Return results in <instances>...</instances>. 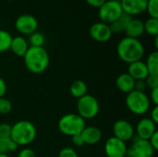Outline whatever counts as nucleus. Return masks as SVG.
<instances>
[{"label": "nucleus", "instance_id": "423d86ee", "mask_svg": "<svg viewBox=\"0 0 158 157\" xmlns=\"http://www.w3.org/2000/svg\"><path fill=\"white\" fill-rule=\"evenodd\" d=\"M76 108L78 115L85 120L94 118L99 113L100 105L98 100L94 96L87 93L77 99Z\"/></svg>", "mask_w": 158, "mask_h": 157}, {"label": "nucleus", "instance_id": "58836bf2", "mask_svg": "<svg viewBox=\"0 0 158 157\" xmlns=\"http://www.w3.org/2000/svg\"><path fill=\"white\" fill-rule=\"evenodd\" d=\"M6 90H7V86L6 81L0 77V98L4 97L5 94L6 93Z\"/></svg>", "mask_w": 158, "mask_h": 157}, {"label": "nucleus", "instance_id": "6e6552de", "mask_svg": "<svg viewBox=\"0 0 158 157\" xmlns=\"http://www.w3.org/2000/svg\"><path fill=\"white\" fill-rule=\"evenodd\" d=\"M155 152L148 141L135 137L133 138L132 143L128 148L126 157H153Z\"/></svg>", "mask_w": 158, "mask_h": 157}, {"label": "nucleus", "instance_id": "2f4dec72", "mask_svg": "<svg viewBox=\"0 0 158 157\" xmlns=\"http://www.w3.org/2000/svg\"><path fill=\"white\" fill-rule=\"evenodd\" d=\"M17 157H36V155H35L34 151H32L31 149L24 148L19 152Z\"/></svg>", "mask_w": 158, "mask_h": 157}, {"label": "nucleus", "instance_id": "f3484780", "mask_svg": "<svg viewBox=\"0 0 158 157\" xmlns=\"http://www.w3.org/2000/svg\"><path fill=\"white\" fill-rule=\"evenodd\" d=\"M124 32L127 37L139 39L144 33L143 21L138 19H132L127 25Z\"/></svg>", "mask_w": 158, "mask_h": 157}, {"label": "nucleus", "instance_id": "c9c22d12", "mask_svg": "<svg viewBox=\"0 0 158 157\" xmlns=\"http://www.w3.org/2000/svg\"><path fill=\"white\" fill-rule=\"evenodd\" d=\"M149 99L154 104V105H158V88H155L151 90Z\"/></svg>", "mask_w": 158, "mask_h": 157}, {"label": "nucleus", "instance_id": "9b49d317", "mask_svg": "<svg viewBox=\"0 0 158 157\" xmlns=\"http://www.w3.org/2000/svg\"><path fill=\"white\" fill-rule=\"evenodd\" d=\"M127 143L116 137H110L105 143V154L107 157H126Z\"/></svg>", "mask_w": 158, "mask_h": 157}, {"label": "nucleus", "instance_id": "f257e3e1", "mask_svg": "<svg viewBox=\"0 0 158 157\" xmlns=\"http://www.w3.org/2000/svg\"><path fill=\"white\" fill-rule=\"evenodd\" d=\"M117 54L120 60L127 64L142 60L144 55V46L139 39L124 37L117 45Z\"/></svg>", "mask_w": 158, "mask_h": 157}, {"label": "nucleus", "instance_id": "c756f323", "mask_svg": "<svg viewBox=\"0 0 158 157\" xmlns=\"http://www.w3.org/2000/svg\"><path fill=\"white\" fill-rule=\"evenodd\" d=\"M147 88H149L150 90L158 88V75H148L147 78L144 80Z\"/></svg>", "mask_w": 158, "mask_h": 157}, {"label": "nucleus", "instance_id": "393cba45", "mask_svg": "<svg viewBox=\"0 0 158 157\" xmlns=\"http://www.w3.org/2000/svg\"><path fill=\"white\" fill-rule=\"evenodd\" d=\"M12 38V35L8 31L0 30V53H4L9 50Z\"/></svg>", "mask_w": 158, "mask_h": 157}, {"label": "nucleus", "instance_id": "4468645a", "mask_svg": "<svg viewBox=\"0 0 158 157\" xmlns=\"http://www.w3.org/2000/svg\"><path fill=\"white\" fill-rule=\"evenodd\" d=\"M156 125L150 118H142L136 126V133L137 137L143 140L148 141L152 135L157 130Z\"/></svg>", "mask_w": 158, "mask_h": 157}, {"label": "nucleus", "instance_id": "dca6fc26", "mask_svg": "<svg viewBox=\"0 0 158 157\" xmlns=\"http://www.w3.org/2000/svg\"><path fill=\"white\" fill-rule=\"evenodd\" d=\"M81 136L84 142V144L94 145L98 143L102 139V131L95 126L85 127L81 132Z\"/></svg>", "mask_w": 158, "mask_h": 157}, {"label": "nucleus", "instance_id": "4c0bfd02", "mask_svg": "<svg viewBox=\"0 0 158 157\" xmlns=\"http://www.w3.org/2000/svg\"><path fill=\"white\" fill-rule=\"evenodd\" d=\"M150 118L156 123H158V105H154L153 108H151V117Z\"/></svg>", "mask_w": 158, "mask_h": 157}, {"label": "nucleus", "instance_id": "f03ea898", "mask_svg": "<svg viewBox=\"0 0 158 157\" xmlns=\"http://www.w3.org/2000/svg\"><path fill=\"white\" fill-rule=\"evenodd\" d=\"M23 60L25 67L30 72L33 74H41L47 69L50 57L47 50L44 46H30L26 54L23 56Z\"/></svg>", "mask_w": 158, "mask_h": 157}, {"label": "nucleus", "instance_id": "f704fd0d", "mask_svg": "<svg viewBox=\"0 0 158 157\" xmlns=\"http://www.w3.org/2000/svg\"><path fill=\"white\" fill-rule=\"evenodd\" d=\"M147 89V86H146V83H145V81L144 80H142V81H135V87H134V90L136 91H139V92H143Z\"/></svg>", "mask_w": 158, "mask_h": 157}, {"label": "nucleus", "instance_id": "9d476101", "mask_svg": "<svg viewBox=\"0 0 158 157\" xmlns=\"http://www.w3.org/2000/svg\"><path fill=\"white\" fill-rule=\"evenodd\" d=\"M114 137L127 143L132 140L135 136L134 127L126 119H118L112 128Z\"/></svg>", "mask_w": 158, "mask_h": 157}, {"label": "nucleus", "instance_id": "20e7f679", "mask_svg": "<svg viewBox=\"0 0 158 157\" xmlns=\"http://www.w3.org/2000/svg\"><path fill=\"white\" fill-rule=\"evenodd\" d=\"M125 104L127 108L132 114L137 116H143L146 114L151 107V101L149 96L145 93L136 90L127 93Z\"/></svg>", "mask_w": 158, "mask_h": 157}, {"label": "nucleus", "instance_id": "a19ab883", "mask_svg": "<svg viewBox=\"0 0 158 157\" xmlns=\"http://www.w3.org/2000/svg\"><path fill=\"white\" fill-rule=\"evenodd\" d=\"M6 1H13V0H6Z\"/></svg>", "mask_w": 158, "mask_h": 157}, {"label": "nucleus", "instance_id": "473e14b6", "mask_svg": "<svg viewBox=\"0 0 158 157\" xmlns=\"http://www.w3.org/2000/svg\"><path fill=\"white\" fill-rule=\"evenodd\" d=\"M71 141L74 146L76 147H81L84 145V142L82 140V137L81 136V134H77L71 137Z\"/></svg>", "mask_w": 158, "mask_h": 157}, {"label": "nucleus", "instance_id": "a211bd4d", "mask_svg": "<svg viewBox=\"0 0 158 157\" xmlns=\"http://www.w3.org/2000/svg\"><path fill=\"white\" fill-rule=\"evenodd\" d=\"M29 47H30L29 43L23 36H16L12 38L9 50H11V52L15 56L23 57Z\"/></svg>", "mask_w": 158, "mask_h": 157}, {"label": "nucleus", "instance_id": "2eb2a0df", "mask_svg": "<svg viewBox=\"0 0 158 157\" xmlns=\"http://www.w3.org/2000/svg\"><path fill=\"white\" fill-rule=\"evenodd\" d=\"M134 81H142L145 80L149 75L148 69L146 68L145 62L143 60L135 61L129 64L128 72H127Z\"/></svg>", "mask_w": 158, "mask_h": 157}, {"label": "nucleus", "instance_id": "cd10ccee", "mask_svg": "<svg viewBox=\"0 0 158 157\" xmlns=\"http://www.w3.org/2000/svg\"><path fill=\"white\" fill-rule=\"evenodd\" d=\"M12 110V103L5 97L0 98V114L7 115Z\"/></svg>", "mask_w": 158, "mask_h": 157}, {"label": "nucleus", "instance_id": "ddd939ff", "mask_svg": "<svg viewBox=\"0 0 158 157\" xmlns=\"http://www.w3.org/2000/svg\"><path fill=\"white\" fill-rule=\"evenodd\" d=\"M119 2L123 12L131 17L141 15L146 10L147 0H120Z\"/></svg>", "mask_w": 158, "mask_h": 157}, {"label": "nucleus", "instance_id": "79ce46f5", "mask_svg": "<svg viewBox=\"0 0 158 157\" xmlns=\"http://www.w3.org/2000/svg\"><path fill=\"white\" fill-rule=\"evenodd\" d=\"M116 1H120V0H116Z\"/></svg>", "mask_w": 158, "mask_h": 157}, {"label": "nucleus", "instance_id": "f8f14e48", "mask_svg": "<svg viewBox=\"0 0 158 157\" xmlns=\"http://www.w3.org/2000/svg\"><path fill=\"white\" fill-rule=\"evenodd\" d=\"M89 34L93 40L99 42V43H105L111 39L113 33H112L108 24L99 21V22L94 23L90 27Z\"/></svg>", "mask_w": 158, "mask_h": 157}, {"label": "nucleus", "instance_id": "0eeeda50", "mask_svg": "<svg viewBox=\"0 0 158 157\" xmlns=\"http://www.w3.org/2000/svg\"><path fill=\"white\" fill-rule=\"evenodd\" d=\"M123 13L119 1L116 0H106L99 8L98 16L100 21L106 24H111L116 21Z\"/></svg>", "mask_w": 158, "mask_h": 157}, {"label": "nucleus", "instance_id": "5701e85b", "mask_svg": "<svg viewBox=\"0 0 158 157\" xmlns=\"http://www.w3.org/2000/svg\"><path fill=\"white\" fill-rule=\"evenodd\" d=\"M144 32L148 35L156 37L158 36V19L149 18L143 22Z\"/></svg>", "mask_w": 158, "mask_h": 157}, {"label": "nucleus", "instance_id": "412c9836", "mask_svg": "<svg viewBox=\"0 0 158 157\" xmlns=\"http://www.w3.org/2000/svg\"><path fill=\"white\" fill-rule=\"evenodd\" d=\"M87 84L82 80H76L69 86V93L76 99H79L87 94Z\"/></svg>", "mask_w": 158, "mask_h": 157}, {"label": "nucleus", "instance_id": "c85d7f7f", "mask_svg": "<svg viewBox=\"0 0 158 157\" xmlns=\"http://www.w3.org/2000/svg\"><path fill=\"white\" fill-rule=\"evenodd\" d=\"M58 157H79V155L74 148L64 147L59 151Z\"/></svg>", "mask_w": 158, "mask_h": 157}, {"label": "nucleus", "instance_id": "bb28decb", "mask_svg": "<svg viewBox=\"0 0 158 157\" xmlns=\"http://www.w3.org/2000/svg\"><path fill=\"white\" fill-rule=\"evenodd\" d=\"M150 18L158 19V0H147L146 10Z\"/></svg>", "mask_w": 158, "mask_h": 157}, {"label": "nucleus", "instance_id": "7ed1b4c3", "mask_svg": "<svg viewBox=\"0 0 158 157\" xmlns=\"http://www.w3.org/2000/svg\"><path fill=\"white\" fill-rule=\"evenodd\" d=\"M36 135V128L29 120H19L11 126L10 139L18 146H26L32 143Z\"/></svg>", "mask_w": 158, "mask_h": 157}, {"label": "nucleus", "instance_id": "4be33fe9", "mask_svg": "<svg viewBox=\"0 0 158 157\" xmlns=\"http://www.w3.org/2000/svg\"><path fill=\"white\" fill-rule=\"evenodd\" d=\"M146 68L150 75H158V52L157 50L152 52L147 56L145 62Z\"/></svg>", "mask_w": 158, "mask_h": 157}, {"label": "nucleus", "instance_id": "72a5a7b5", "mask_svg": "<svg viewBox=\"0 0 158 157\" xmlns=\"http://www.w3.org/2000/svg\"><path fill=\"white\" fill-rule=\"evenodd\" d=\"M148 142L150 143L151 146L153 147V149H154L155 151L158 150V131L157 130H156V131L152 135V137L148 140Z\"/></svg>", "mask_w": 158, "mask_h": 157}, {"label": "nucleus", "instance_id": "7c9ffc66", "mask_svg": "<svg viewBox=\"0 0 158 157\" xmlns=\"http://www.w3.org/2000/svg\"><path fill=\"white\" fill-rule=\"evenodd\" d=\"M11 134V125L8 123L0 124V137L2 138H10Z\"/></svg>", "mask_w": 158, "mask_h": 157}, {"label": "nucleus", "instance_id": "6ab92c4d", "mask_svg": "<svg viewBox=\"0 0 158 157\" xmlns=\"http://www.w3.org/2000/svg\"><path fill=\"white\" fill-rule=\"evenodd\" d=\"M116 85L120 92L124 93H129L134 90L135 81L126 72L118 75L116 80Z\"/></svg>", "mask_w": 158, "mask_h": 157}, {"label": "nucleus", "instance_id": "39448f33", "mask_svg": "<svg viewBox=\"0 0 158 157\" xmlns=\"http://www.w3.org/2000/svg\"><path fill=\"white\" fill-rule=\"evenodd\" d=\"M85 127V120L75 113H69L62 116L57 122V128L59 131L62 134L69 137L81 134Z\"/></svg>", "mask_w": 158, "mask_h": 157}, {"label": "nucleus", "instance_id": "1a4fd4ad", "mask_svg": "<svg viewBox=\"0 0 158 157\" xmlns=\"http://www.w3.org/2000/svg\"><path fill=\"white\" fill-rule=\"evenodd\" d=\"M39 22L37 19L31 14H22L15 20V29L20 34L31 35L38 29Z\"/></svg>", "mask_w": 158, "mask_h": 157}, {"label": "nucleus", "instance_id": "ea45409f", "mask_svg": "<svg viewBox=\"0 0 158 157\" xmlns=\"http://www.w3.org/2000/svg\"><path fill=\"white\" fill-rule=\"evenodd\" d=\"M0 157H9L7 155H5V154H0Z\"/></svg>", "mask_w": 158, "mask_h": 157}, {"label": "nucleus", "instance_id": "aec40b11", "mask_svg": "<svg viewBox=\"0 0 158 157\" xmlns=\"http://www.w3.org/2000/svg\"><path fill=\"white\" fill-rule=\"evenodd\" d=\"M133 18L126 13H122L121 16L114 22H112L111 24H109V28L112 31V33H120L123 32L127 27V25L129 24V22Z\"/></svg>", "mask_w": 158, "mask_h": 157}, {"label": "nucleus", "instance_id": "b1692460", "mask_svg": "<svg viewBox=\"0 0 158 157\" xmlns=\"http://www.w3.org/2000/svg\"><path fill=\"white\" fill-rule=\"evenodd\" d=\"M18 145L10 138L0 137V154L7 155L9 152H14L18 149Z\"/></svg>", "mask_w": 158, "mask_h": 157}, {"label": "nucleus", "instance_id": "a878e982", "mask_svg": "<svg viewBox=\"0 0 158 157\" xmlns=\"http://www.w3.org/2000/svg\"><path fill=\"white\" fill-rule=\"evenodd\" d=\"M45 42V37L43 33L35 31L31 33L29 37V45L30 46H35V47H40L44 46Z\"/></svg>", "mask_w": 158, "mask_h": 157}, {"label": "nucleus", "instance_id": "e433bc0d", "mask_svg": "<svg viewBox=\"0 0 158 157\" xmlns=\"http://www.w3.org/2000/svg\"><path fill=\"white\" fill-rule=\"evenodd\" d=\"M106 1V0H85V2L89 6H91L93 7H96V8H99Z\"/></svg>", "mask_w": 158, "mask_h": 157}]
</instances>
